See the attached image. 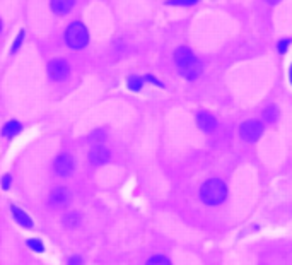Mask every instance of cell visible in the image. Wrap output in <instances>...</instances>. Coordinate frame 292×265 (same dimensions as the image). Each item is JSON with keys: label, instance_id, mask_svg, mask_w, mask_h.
Listing matches in <instances>:
<instances>
[{"label": "cell", "instance_id": "6da1fadb", "mask_svg": "<svg viewBox=\"0 0 292 265\" xmlns=\"http://www.w3.org/2000/svg\"><path fill=\"white\" fill-rule=\"evenodd\" d=\"M174 62H176V67L180 69V72L190 80L199 79L200 74H202V63L191 53V50L184 48V46L176 50V53H174Z\"/></svg>", "mask_w": 292, "mask_h": 265}, {"label": "cell", "instance_id": "7a4b0ae2", "mask_svg": "<svg viewBox=\"0 0 292 265\" xmlns=\"http://www.w3.org/2000/svg\"><path fill=\"white\" fill-rule=\"evenodd\" d=\"M200 197L205 204L209 206H219L226 200L227 197V187L222 180L212 178L209 182H205L200 189Z\"/></svg>", "mask_w": 292, "mask_h": 265}, {"label": "cell", "instance_id": "3957f363", "mask_svg": "<svg viewBox=\"0 0 292 265\" xmlns=\"http://www.w3.org/2000/svg\"><path fill=\"white\" fill-rule=\"evenodd\" d=\"M65 41L73 50L84 48L87 45V41H89V35H87L86 26L82 22H72L65 31Z\"/></svg>", "mask_w": 292, "mask_h": 265}, {"label": "cell", "instance_id": "277c9868", "mask_svg": "<svg viewBox=\"0 0 292 265\" xmlns=\"http://www.w3.org/2000/svg\"><path fill=\"white\" fill-rule=\"evenodd\" d=\"M261 133H263V125H261L258 120H248L239 129L241 139L246 140V142H255V140H258L261 137Z\"/></svg>", "mask_w": 292, "mask_h": 265}, {"label": "cell", "instance_id": "5b68a950", "mask_svg": "<svg viewBox=\"0 0 292 265\" xmlns=\"http://www.w3.org/2000/svg\"><path fill=\"white\" fill-rule=\"evenodd\" d=\"M48 74H50V77H52L53 80H56V82H62V80H65L67 77H69L70 67H69V63H67L65 60L55 58V60H52V62L48 63Z\"/></svg>", "mask_w": 292, "mask_h": 265}, {"label": "cell", "instance_id": "8992f818", "mask_svg": "<svg viewBox=\"0 0 292 265\" xmlns=\"http://www.w3.org/2000/svg\"><path fill=\"white\" fill-rule=\"evenodd\" d=\"M50 206L55 209H62V207L69 206L70 202V192L65 187H56L50 192Z\"/></svg>", "mask_w": 292, "mask_h": 265}, {"label": "cell", "instance_id": "52a82bcc", "mask_svg": "<svg viewBox=\"0 0 292 265\" xmlns=\"http://www.w3.org/2000/svg\"><path fill=\"white\" fill-rule=\"evenodd\" d=\"M73 170V159L70 154H60L55 161V171L60 174V176H67L70 174Z\"/></svg>", "mask_w": 292, "mask_h": 265}, {"label": "cell", "instance_id": "ba28073f", "mask_svg": "<svg viewBox=\"0 0 292 265\" xmlns=\"http://www.w3.org/2000/svg\"><path fill=\"white\" fill-rule=\"evenodd\" d=\"M110 157H111V152H110V149H106L105 146H96L91 149L89 152V161L92 164H105L110 161Z\"/></svg>", "mask_w": 292, "mask_h": 265}, {"label": "cell", "instance_id": "9c48e42d", "mask_svg": "<svg viewBox=\"0 0 292 265\" xmlns=\"http://www.w3.org/2000/svg\"><path fill=\"white\" fill-rule=\"evenodd\" d=\"M197 123H199L200 129L207 133L214 132V130L217 129V120L207 112H200L199 115H197Z\"/></svg>", "mask_w": 292, "mask_h": 265}, {"label": "cell", "instance_id": "30bf717a", "mask_svg": "<svg viewBox=\"0 0 292 265\" xmlns=\"http://www.w3.org/2000/svg\"><path fill=\"white\" fill-rule=\"evenodd\" d=\"M75 0H52V11L58 16H65L72 11Z\"/></svg>", "mask_w": 292, "mask_h": 265}, {"label": "cell", "instance_id": "8fae6325", "mask_svg": "<svg viewBox=\"0 0 292 265\" xmlns=\"http://www.w3.org/2000/svg\"><path fill=\"white\" fill-rule=\"evenodd\" d=\"M11 210H12V216H14V219L18 221L21 226H24V227H33V221H31V217L28 216L26 212H22L19 207H16V206H12L11 207Z\"/></svg>", "mask_w": 292, "mask_h": 265}, {"label": "cell", "instance_id": "7c38bea8", "mask_svg": "<svg viewBox=\"0 0 292 265\" xmlns=\"http://www.w3.org/2000/svg\"><path fill=\"white\" fill-rule=\"evenodd\" d=\"M22 130V127H21V123L19 122H9V123H5V127L2 129V133H4L5 137H16L18 135L19 132Z\"/></svg>", "mask_w": 292, "mask_h": 265}, {"label": "cell", "instance_id": "4fadbf2b", "mask_svg": "<svg viewBox=\"0 0 292 265\" xmlns=\"http://www.w3.org/2000/svg\"><path fill=\"white\" fill-rule=\"evenodd\" d=\"M79 223H80V216L77 212H70L63 217V224H65V227H70V229L79 226Z\"/></svg>", "mask_w": 292, "mask_h": 265}, {"label": "cell", "instance_id": "5bb4252c", "mask_svg": "<svg viewBox=\"0 0 292 265\" xmlns=\"http://www.w3.org/2000/svg\"><path fill=\"white\" fill-rule=\"evenodd\" d=\"M277 108L275 106H268L267 110L263 112V118L267 120V123H274L275 120H277Z\"/></svg>", "mask_w": 292, "mask_h": 265}, {"label": "cell", "instance_id": "9a60e30c", "mask_svg": "<svg viewBox=\"0 0 292 265\" xmlns=\"http://www.w3.org/2000/svg\"><path fill=\"white\" fill-rule=\"evenodd\" d=\"M146 265H171V262L163 255H156V257H150Z\"/></svg>", "mask_w": 292, "mask_h": 265}, {"label": "cell", "instance_id": "2e32d148", "mask_svg": "<svg viewBox=\"0 0 292 265\" xmlns=\"http://www.w3.org/2000/svg\"><path fill=\"white\" fill-rule=\"evenodd\" d=\"M28 246L31 248V250H35V251H43V250H45L43 243L39 240H36V238H29V240H28Z\"/></svg>", "mask_w": 292, "mask_h": 265}, {"label": "cell", "instance_id": "e0dca14e", "mask_svg": "<svg viewBox=\"0 0 292 265\" xmlns=\"http://www.w3.org/2000/svg\"><path fill=\"white\" fill-rule=\"evenodd\" d=\"M128 87L132 91H140V87H142V79H140V77H130Z\"/></svg>", "mask_w": 292, "mask_h": 265}, {"label": "cell", "instance_id": "ac0fdd59", "mask_svg": "<svg viewBox=\"0 0 292 265\" xmlns=\"http://www.w3.org/2000/svg\"><path fill=\"white\" fill-rule=\"evenodd\" d=\"M199 0H169V5H181V7H190V5L197 4Z\"/></svg>", "mask_w": 292, "mask_h": 265}, {"label": "cell", "instance_id": "d6986e66", "mask_svg": "<svg viewBox=\"0 0 292 265\" xmlns=\"http://www.w3.org/2000/svg\"><path fill=\"white\" fill-rule=\"evenodd\" d=\"M22 38H24V31L19 33L18 38H16V41L12 43V53H16L19 50V46H21V43H22Z\"/></svg>", "mask_w": 292, "mask_h": 265}, {"label": "cell", "instance_id": "ffe728a7", "mask_svg": "<svg viewBox=\"0 0 292 265\" xmlns=\"http://www.w3.org/2000/svg\"><path fill=\"white\" fill-rule=\"evenodd\" d=\"M287 46H289V39H282V41H278V52H280V53H285Z\"/></svg>", "mask_w": 292, "mask_h": 265}, {"label": "cell", "instance_id": "44dd1931", "mask_svg": "<svg viewBox=\"0 0 292 265\" xmlns=\"http://www.w3.org/2000/svg\"><path fill=\"white\" fill-rule=\"evenodd\" d=\"M2 187H4L5 190H9V187H11V176H9V174H5L4 180H2Z\"/></svg>", "mask_w": 292, "mask_h": 265}, {"label": "cell", "instance_id": "7402d4cb", "mask_svg": "<svg viewBox=\"0 0 292 265\" xmlns=\"http://www.w3.org/2000/svg\"><path fill=\"white\" fill-rule=\"evenodd\" d=\"M69 265H82V258H80V257H72L69 260Z\"/></svg>", "mask_w": 292, "mask_h": 265}, {"label": "cell", "instance_id": "603a6c76", "mask_svg": "<svg viewBox=\"0 0 292 265\" xmlns=\"http://www.w3.org/2000/svg\"><path fill=\"white\" fill-rule=\"evenodd\" d=\"M267 2H270L272 5H275V4H277V2H280V0H267Z\"/></svg>", "mask_w": 292, "mask_h": 265}, {"label": "cell", "instance_id": "cb8c5ba5", "mask_svg": "<svg viewBox=\"0 0 292 265\" xmlns=\"http://www.w3.org/2000/svg\"><path fill=\"white\" fill-rule=\"evenodd\" d=\"M291 82H292V67H291Z\"/></svg>", "mask_w": 292, "mask_h": 265}, {"label": "cell", "instance_id": "d4e9b609", "mask_svg": "<svg viewBox=\"0 0 292 265\" xmlns=\"http://www.w3.org/2000/svg\"><path fill=\"white\" fill-rule=\"evenodd\" d=\"M0 31H2V21H0Z\"/></svg>", "mask_w": 292, "mask_h": 265}]
</instances>
